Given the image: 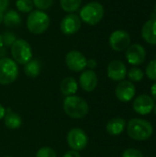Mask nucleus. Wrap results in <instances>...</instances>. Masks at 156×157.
<instances>
[{
    "instance_id": "obj_1",
    "label": "nucleus",
    "mask_w": 156,
    "mask_h": 157,
    "mask_svg": "<svg viewBox=\"0 0 156 157\" xmlns=\"http://www.w3.org/2000/svg\"><path fill=\"white\" fill-rule=\"evenodd\" d=\"M63 110L67 116L73 119H83L89 111L87 102L79 96L66 97L63 100Z\"/></svg>"
},
{
    "instance_id": "obj_2",
    "label": "nucleus",
    "mask_w": 156,
    "mask_h": 157,
    "mask_svg": "<svg viewBox=\"0 0 156 157\" xmlns=\"http://www.w3.org/2000/svg\"><path fill=\"white\" fill-rule=\"evenodd\" d=\"M127 132L130 138L135 141L148 140L154 132L152 124L143 119H132L127 126Z\"/></svg>"
},
{
    "instance_id": "obj_3",
    "label": "nucleus",
    "mask_w": 156,
    "mask_h": 157,
    "mask_svg": "<svg viewBox=\"0 0 156 157\" xmlns=\"http://www.w3.org/2000/svg\"><path fill=\"white\" fill-rule=\"evenodd\" d=\"M50 17L42 10L31 11L27 18L28 30L32 34H41L45 32L50 26Z\"/></svg>"
},
{
    "instance_id": "obj_4",
    "label": "nucleus",
    "mask_w": 156,
    "mask_h": 157,
    "mask_svg": "<svg viewBox=\"0 0 156 157\" xmlns=\"http://www.w3.org/2000/svg\"><path fill=\"white\" fill-rule=\"evenodd\" d=\"M104 7L98 2H90L80 10V18L83 22L94 26L99 23L104 17Z\"/></svg>"
},
{
    "instance_id": "obj_5",
    "label": "nucleus",
    "mask_w": 156,
    "mask_h": 157,
    "mask_svg": "<svg viewBox=\"0 0 156 157\" xmlns=\"http://www.w3.org/2000/svg\"><path fill=\"white\" fill-rule=\"evenodd\" d=\"M17 63L8 57L0 59V85L6 86L16 81L18 76Z\"/></svg>"
},
{
    "instance_id": "obj_6",
    "label": "nucleus",
    "mask_w": 156,
    "mask_h": 157,
    "mask_svg": "<svg viewBox=\"0 0 156 157\" xmlns=\"http://www.w3.org/2000/svg\"><path fill=\"white\" fill-rule=\"evenodd\" d=\"M11 55L17 63L25 64L32 59V48L27 40H16L11 46Z\"/></svg>"
},
{
    "instance_id": "obj_7",
    "label": "nucleus",
    "mask_w": 156,
    "mask_h": 157,
    "mask_svg": "<svg viewBox=\"0 0 156 157\" xmlns=\"http://www.w3.org/2000/svg\"><path fill=\"white\" fill-rule=\"evenodd\" d=\"M67 144L72 150L82 151L88 144V137L85 131L80 128H73L67 133Z\"/></svg>"
},
{
    "instance_id": "obj_8",
    "label": "nucleus",
    "mask_w": 156,
    "mask_h": 157,
    "mask_svg": "<svg viewBox=\"0 0 156 157\" xmlns=\"http://www.w3.org/2000/svg\"><path fill=\"white\" fill-rule=\"evenodd\" d=\"M108 42L113 51L122 52L130 46L131 36L127 31L122 29H118L110 34Z\"/></svg>"
},
{
    "instance_id": "obj_9",
    "label": "nucleus",
    "mask_w": 156,
    "mask_h": 157,
    "mask_svg": "<svg viewBox=\"0 0 156 157\" xmlns=\"http://www.w3.org/2000/svg\"><path fill=\"white\" fill-rule=\"evenodd\" d=\"M86 58L79 51L73 50L70 51L65 56V63L67 67L75 73L82 72L86 67Z\"/></svg>"
},
{
    "instance_id": "obj_10",
    "label": "nucleus",
    "mask_w": 156,
    "mask_h": 157,
    "mask_svg": "<svg viewBox=\"0 0 156 157\" xmlns=\"http://www.w3.org/2000/svg\"><path fill=\"white\" fill-rule=\"evenodd\" d=\"M82 20L80 17L76 14L70 13L67 14L61 21L60 29L64 35L70 36L76 33L81 28Z\"/></svg>"
},
{
    "instance_id": "obj_11",
    "label": "nucleus",
    "mask_w": 156,
    "mask_h": 157,
    "mask_svg": "<svg viewBox=\"0 0 156 157\" xmlns=\"http://www.w3.org/2000/svg\"><path fill=\"white\" fill-rule=\"evenodd\" d=\"M126 59L131 65H140L146 59V51L139 43L130 45L126 49Z\"/></svg>"
},
{
    "instance_id": "obj_12",
    "label": "nucleus",
    "mask_w": 156,
    "mask_h": 157,
    "mask_svg": "<svg viewBox=\"0 0 156 157\" xmlns=\"http://www.w3.org/2000/svg\"><path fill=\"white\" fill-rule=\"evenodd\" d=\"M135 86L131 81L122 80L116 86L115 94L117 98L121 102H129L135 96Z\"/></svg>"
},
{
    "instance_id": "obj_13",
    "label": "nucleus",
    "mask_w": 156,
    "mask_h": 157,
    "mask_svg": "<svg viewBox=\"0 0 156 157\" xmlns=\"http://www.w3.org/2000/svg\"><path fill=\"white\" fill-rule=\"evenodd\" d=\"M154 100L152 97L143 94L134 99L133 110L140 115H147L154 109Z\"/></svg>"
},
{
    "instance_id": "obj_14",
    "label": "nucleus",
    "mask_w": 156,
    "mask_h": 157,
    "mask_svg": "<svg viewBox=\"0 0 156 157\" xmlns=\"http://www.w3.org/2000/svg\"><path fill=\"white\" fill-rule=\"evenodd\" d=\"M107 73L109 79L113 81H122L127 75V68L123 62L114 60L108 63Z\"/></svg>"
},
{
    "instance_id": "obj_15",
    "label": "nucleus",
    "mask_w": 156,
    "mask_h": 157,
    "mask_svg": "<svg viewBox=\"0 0 156 157\" xmlns=\"http://www.w3.org/2000/svg\"><path fill=\"white\" fill-rule=\"evenodd\" d=\"M98 83V78L97 74L93 70H86L83 71L79 76V84L83 90L86 92H92L94 91Z\"/></svg>"
},
{
    "instance_id": "obj_16",
    "label": "nucleus",
    "mask_w": 156,
    "mask_h": 157,
    "mask_svg": "<svg viewBox=\"0 0 156 157\" xmlns=\"http://www.w3.org/2000/svg\"><path fill=\"white\" fill-rule=\"evenodd\" d=\"M143 39L151 45H156V18H151L144 23L142 29Z\"/></svg>"
},
{
    "instance_id": "obj_17",
    "label": "nucleus",
    "mask_w": 156,
    "mask_h": 157,
    "mask_svg": "<svg viewBox=\"0 0 156 157\" xmlns=\"http://www.w3.org/2000/svg\"><path fill=\"white\" fill-rule=\"evenodd\" d=\"M4 123L6 128L10 130H17L19 129L22 125V119L21 117L11 109H6V113L4 116Z\"/></svg>"
},
{
    "instance_id": "obj_18",
    "label": "nucleus",
    "mask_w": 156,
    "mask_h": 157,
    "mask_svg": "<svg viewBox=\"0 0 156 157\" xmlns=\"http://www.w3.org/2000/svg\"><path fill=\"white\" fill-rule=\"evenodd\" d=\"M125 126H126L125 120L122 118L117 117V118H113L108 121V122L107 123V126H106V130L109 135L118 136L123 132Z\"/></svg>"
},
{
    "instance_id": "obj_19",
    "label": "nucleus",
    "mask_w": 156,
    "mask_h": 157,
    "mask_svg": "<svg viewBox=\"0 0 156 157\" xmlns=\"http://www.w3.org/2000/svg\"><path fill=\"white\" fill-rule=\"evenodd\" d=\"M60 90L62 94L66 97L75 95L78 90V84L74 77H65L62 80L60 84Z\"/></svg>"
},
{
    "instance_id": "obj_20",
    "label": "nucleus",
    "mask_w": 156,
    "mask_h": 157,
    "mask_svg": "<svg viewBox=\"0 0 156 157\" xmlns=\"http://www.w3.org/2000/svg\"><path fill=\"white\" fill-rule=\"evenodd\" d=\"M41 71V63L38 59H31L24 64V73L30 78H36Z\"/></svg>"
},
{
    "instance_id": "obj_21",
    "label": "nucleus",
    "mask_w": 156,
    "mask_h": 157,
    "mask_svg": "<svg viewBox=\"0 0 156 157\" xmlns=\"http://www.w3.org/2000/svg\"><path fill=\"white\" fill-rule=\"evenodd\" d=\"M3 23L8 28L17 27L21 23V17L17 11H15L13 9L8 10L6 14H4Z\"/></svg>"
},
{
    "instance_id": "obj_22",
    "label": "nucleus",
    "mask_w": 156,
    "mask_h": 157,
    "mask_svg": "<svg viewBox=\"0 0 156 157\" xmlns=\"http://www.w3.org/2000/svg\"><path fill=\"white\" fill-rule=\"evenodd\" d=\"M82 4V0H60L61 7L63 11L68 13L75 12Z\"/></svg>"
},
{
    "instance_id": "obj_23",
    "label": "nucleus",
    "mask_w": 156,
    "mask_h": 157,
    "mask_svg": "<svg viewBox=\"0 0 156 157\" xmlns=\"http://www.w3.org/2000/svg\"><path fill=\"white\" fill-rule=\"evenodd\" d=\"M127 75L131 82H140L144 76V73L142 69L138 67H132L127 72Z\"/></svg>"
},
{
    "instance_id": "obj_24",
    "label": "nucleus",
    "mask_w": 156,
    "mask_h": 157,
    "mask_svg": "<svg viewBox=\"0 0 156 157\" xmlns=\"http://www.w3.org/2000/svg\"><path fill=\"white\" fill-rule=\"evenodd\" d=\"M16 6L22 13H29L33 9L34 5L32 0H17Z\"/></svg>"
},
{
    "instance_id": "obj_25",
    "label": "nucleus",
    "mask_w": 156,
    "mask_h": 157,
    "mask_svg": "<svg viewBox=\"0 0 156 157\" xmlns=\"http://www.w3.org/2000/svg\"><path fill=\"white\" fill-rule=\"evenodd\" d=\"M36 157H57V155L52 148L49 146H43L38 150L36 153Z\"/></svg>"
},
{
    "instance_id": "obj_26",
    "label": "nucleus",
    "mask_w": 156,
    "mask_h": 157,
    "mask_svg": "<svg viewBox=\"0 0 156 157\" xmlns=\"http://www.w3.org/2000/svg\"><path fill=\"white\" fill-rule=\"evenodd\" d=\"M2 40H3V45L6 47H11L12 44L16 41V35L11 32V31H6L2 35Z\"/></svg>"
},
{
    "instance_id": "obj_27",
    "label": "nucleus",
    "mask_w": 156,
    "mask_h": 157,
    "mask_svg": "<svg viewBox=\"0 0 156 157\" xmlns=\"http://www.w3.org/2000/svg\"><path fill=\"white\" fill-rule=\"evenodd\" d=\"M146 75L149 79L156 81V59L151 61L146 67Z\"/></svg>"
},
{
    "instance_id": "obj_28",
    "label": "nucleus",
    "mask_w": 156,
    "mask_h": 157,
    "mask_svg": "<svg viewBox=\"0 0 156 157\" xmlns=\"http://www.w3.org/2000/svg\"><path fill=\"white\" fill-rule=\"evenodd\" d=\"M34 6H36L39 10H46L49 9L52 4L53 0H32Z\"/></svg>"
},
{
    "instance_id": "obj_29",
    "label": "nucleus",
    "mask_w": 156,
    "mask_h": 157,
    "mask_svg": "<svg viewBox=\"0 0 156 157\" xmlns=\"http://www.w3.org/2000/svg\"><path fill=\"white\" fill-rule=\"evenodd\" d=\"M122 157H143V155L142 152L139 151L138 149L128 148L123 152Z\"/></svg>"
},
{
    "instance_id": "obj_30",
    "label": "nucleus",
    "mask_w": 156,
    "mask_h": 157,
    "mask_svg": "<svg viewBox=\"0 0 156 157\" xmlns=\"http://www.w3.org/2000/svg\"><path fill=\"white\" fill-rule=\"evenodd\" d=\"M86 66L90 69V70H93V69H95L97 66V62L95 60V59H89V60H87V62H86Z\"/></svg>"
},
{
    "instance_id": "obj_31",
    "label": "nucleus",
    "mask_w": 156,
    "mask_h": 157,
    "mask_svg": "<svg viewBox=\"0 0 156 157\" xmlns=\"http://www.w3.org/2000/svg\"><path fill=\"white\" fill-rule=\"evenodd\" d=\"M9 5V0H0V12L4 13Z\"/></svg>"
},
{
    "instance_id": "obj_32",
    "label": "nucleus",
    "mask_w": 156,
    "mask_h": 157,
    "mask_svg": "<svg viewBox=\"0 0 156 157\" xmlns=\"http://www.w3.org/2000/svg\"><path fill=\"white\" fill-rule=\"evenodd\" d=\"M63 157H81V155H80L79 152L74 151V150H71V151H68L67 153H65Z\"/></svg>"
},
{
    "instance_id": "obj_33",
    "label": "nucleus",
    "mask_w": 156,
    "mask_h": 157,
    "mask_svg": "<svg viewBox=\"0 0 156 157\" xmlns=\"http://www.w3.org/2000/svg\"><path fill=\"white\" fill-rule=\"evenodd\" d=\"M151 93H152V97L153 98H154L156 100V83H154L152 87H151Z\"/></svg>"
},
{
    "instance_id": "obj_34",
    "label": "nucleus",
    "mask_w": 156,
    "mask_h": 157,
    "mask_svg": "<svg viewBox=\"0 0 156 157\" xmlns=\"http://www.w3.org/2000/svg\"><path fill=\"white\" fill-rule=\"evenodd\" d=\"M5 113H6V109L3 107V105L0 103V120H2L5 116Z\"/></svg>"
},
{
    "instance_id": "obj_35",
    "label": "nucleus",
    "mask_w": 156,
    "mask_h": 157,
    "mask_svg": "<svg viewBox=\"0 0 156 157\" xmlns=\"http://www.w3.org/2000/svg\"><path fill=\"white\" fill-rule=\"evenodd\" d=\"M6 49H5L3 46L0 47V59H1V58H5V57H6Z\"/></svg>"
},
{
    "instance_id": "obj_36",
    "label": "nucleus",
    "mask_w": 156,
    "mask_h": 157,
    "mask_svg": "<svg viewBox=\"0 0 156 157\" xmlns=\"http://www.w3.org/2000/svg\"><path fill=\"white\" fill-rule=\"evenodd\" d=\"M3 19H4V13L0 12V25H1V23H3Z\"/></svg>"
},
{
    "instance_id": "obj_37",
    "label": "nucleus",
    "mask_w": 156,
    "mask_h": 157,
    "mask_svg": "<svg viewBox=\"0 0 156 157\" xmlns=\"http://www.w3.org/2000/svg\"><path fill=\"white\" fill-rule=\"evenodd\" d=\"M3 46V40H2V35L0 34V47Z\"/></svg>"
},
{
    "instance_id": "obj_38",
    "label": "nucleus",
    "mask_w": 156,
    "mask_h": 157,
    "mask_svg": "<svg viewBox=\"0 0 156 157\" xmlns=\"http://www.w3.org/2000/svg\"><path fill=\"white\" fill-rule=\"evenodd\" d=\"M153 110H154V114H155V115H156V105H154V109H153Z\"/></svg>"
},
{
    "instance_id": "obj_39",
    "label": "nucleus",
    "mask_w": 156,
    "mask_h": 157,
    "mask_svg": "<svg viewBox=\"0 0 156 157\" xmlns=\"http://www.w3.org/2000/svg\"><path fill=\"white\" fill-rule=\"evenodd\" d=\"M154 15H155V17H156V4H155V6H154Z\"/></svg>"
},
{
    "instance_id": "obj_40",
    "label": "nucleus",
    "mask_w": 156,
    "mask_h": 157,
    "mask_svg": "<svg viewBox=\"0 0 156 157\" xmlns=\"http://www.w3.org/2000/svg\"><path fill=\"white\" fill-rule=\"evenodd\" d=\"M5 157H12V156H5Z\"/></svg>"
}]
</instances>
